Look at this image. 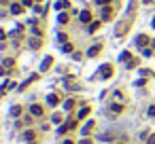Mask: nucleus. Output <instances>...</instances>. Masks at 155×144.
<instances>
[{"label": "nucleus", "mask_w": 155, "mask_h": 144, "mask_svg": "<svg viewBox=\"0 0 155 144\" xmlns=\"http://www.w3.org/2000/svg\"><path fill=\"white\" fill-rule=\"evenodd\" d=\"M58 21H60V23H68V15H66V13H60Z\"/></svg>", "instance_id": "9"}, {"label": "nucleus", "mask_w": 155, "mask_h": 144, "mask_svg": "<svg viewBox=\"0 0 155 144\" xmlns=\"http://www.w3.org/2000/svg\"><path fill=\"white\" fill-rule=\"evenodd\" d=\"M30 110H32L34 114H38V116L43 114V108H41V106H32V108H30Z\"/></svg>", "instance_id": "10"}, {"label": "nucleus", "mask_w": 155, "mask_h": 144, "mask_svg": "<svg viewBox=\"0 0 155 144\" xmlns=\"http://www.w3.org/2000/svg\"><path fill=\"white\" fill-rule=\"evenodd\" d=\"M136 44H138L140 49H144V47H147V44H149V38H147V36H144V34L136 36Z\"/></svg>", "instance_id": "2"}, {"label": "nucleus", "mask_w": 155, "mask_h": 144, "mask_svg": "<svg viewBox=\"0 0 155 144\" xmlns=\"http://www.w3.org/2000/svg\"><path fill=\"white\" fill-rule=\"evenodd\" d=\"M100 74H102V78H111V74H113V66H111V64H104L102 68H100Z\"/></svg>", "instance_id": "1"}, {"label": "nucleus", "mask_w": 155, "mask_h": 144, "mask_svg": "<svg viewBox=\"0 0 155 144\" xmlns=\"http://www.w3.org/2000/svg\"><path fill=\"white\" fill-rule=\"evenodd\" d=\"M62 51H64V53H70V51H72V44H68V42L62 44Z\"/></svg>", "instance_id": "11"}, {"label": "nucleus", "mask_w": 155, "mask_h": 144, "mask_svg": "<svg viewBox=\"0 0 155 144\" xmlns=\"http://www.w3.org/2000/svg\"><path fill=\"white\" fill-rule=\"evenodd\" d=\"M23 4H26V6H30V4H32V0H23Z\"/></svg>", "instance_id": "18"}, {"label": "nucleus", "mask_w": 155, "mask_h": 144, "mask_svg": "<svg viewBox=\"0 0 155 144\" xmlns=\"http://www.w3.org/2000/svg\"><path fill=\"white\" fill-rule=\"evenodd\" d=\"M149 144H155V136H151V138H149Z\"/></svg>", "instance_id": "19"}, {"label": "nucleus", "mask_w": 155, "mask_h": 144, "mask_svg": "<svg viewBox=\"0 0 155 144\" xmlns=\"http://www.w3.org/2000/svg\"><path fill=\"white\" fill-rule=\"evenodd\" d=\"M100 49H102V47H100V44H94V47H92V49L87 51V55H89V57H94V55H98V53H100Z\"/></svg>", "instance_id": "4"}, {"label": "nucleus", "mask_w": 155, "mask_h": 144, "mask_svg": "<svg viewBox=\"0 0 155 144\" xmlns=\"http://www.w3.org/2000/svg\"><path fill=\"white\" fill-rule=\"evenodd\" d=\"M2 38H4V32H2V30H0V40H2Z\"/></svg>", "instance_id": "20"}, {"label": "nucleus", "mask_w": 155, "mask_h": 144, "mask_svg": "<svg viewBox=\"0 0 155 144\" xmlns=\"http://www.w3.org/2000/svg\"><path fill=\"white\" fill-rule=\"evenodd\" d=\"M98 28H100V21H94L92 25H89V32H96Z\"/></svg>", "instance_id": "12"}, {"label": "nucleus", "mask_w": 155, "mask_h": 144, "mask_svg": "<svg viewBox=\"0 0 155 144\" xmlns=\"http://www.w3.org/2000/svg\"><path fill=\"white\" fill-rule=\"evenodd\" d=\"M111 11H113L111 6H104L102 8V17H104V19H111Z\"/></svg>", "instance_id": "8"}, {"label": "nucleus", "mask_w": 155, "mask_h": 144, "mask_svg": "<svg viewBox=\"0 0 155 144\" xmlns=\"http://www.w3.org/2000/svg\"><path fill=\"white\" fill-rule=\"evenodd\" d=\"M87 114H89V108H83V110L79 112V116H81V119H83V116H87Z\"/></svg>", "instance_id": "15"}, {"label": "nucleus", "mask_w": 155, "mask_h": 144, "mask_svg": "<svg viewBox=\"0 0 155 144\" xmlns=\"http://www.w3.org/2000/svg\"><path fill=\"white\" fill-rule=\"evenodd\" d=\"M81 21H83V23H89V21H92V15H89V11H81Z\"/></svg>", "instance_id": "3"}, {"label": "nucleus", "mask_w": 155, "mask_h": 144, "mask_svg": "<svg viewBox=\"0 0 155 144\" xmlns=\"http://www.w3.org/2000/svg\"><path fill=\"white\" fill-rule=\"evenodd\" d=\"M70 6V2H68V0H60V2L55 4V8H58V11H62V8H68Z\"/></svg>", "instance_id": "6"}, {"label": "nucleus", "mask_w": 155, "mask_h": 144, "mask_svg": "<svg viewBox=\"0 0 155 144\" xmlns=\"http://www.w3.org/2000/svg\"><path fill=\"white\" fill-rule=\"evenodd\" d=\"M153 25H155V19H153Z\"/></svg>", "instance_id": "21"}, {"label": "nucleus", "mask_w": 155, "mask_h": 144, "mask_svg": "<svg viewBox=\"0 0 155 144\" xmlns=\"http://www.w3.org/2000/svg\"><path fill=\"white\" fill-rule=\"evenodd\" d=\"M51 64H53V57H45V59H43V66H41V70H47Z\"/></svg>", "instance_id": "5"}, {"label": "nucleus", "mask_w": 155, "mask_h": 144, "mask_svg": "<svg viewBox=\"0 0 155 144\" xmlns=\"http://www.w3.org/2000/svg\"><path fill=\"white\" fill-rule=\"evenodd\" d=\"M142 53H144V55L149 57V55H153V49H147V47H144V49H142Z\"/></svg>", "instance_id": "16"}, {"label": "nucleus", "mask_w": 155, "mask_h": 144, "mask_svg": "<svg viewBox=\"0 0 155 144\" xmlns=\"http://www.w3.org/2000/svg\"><path fill=\"white\" fill-rule=\"evenodd\" d=\"M119 59H121V61H130V53H127V51H123Z\"/></svg>", "instance_id": "13"}, {"label": "nucleus", "mask_w": 155, "mask_h": 144, "mask_svg": "<svg viewBox=\"0 0 155 144\" xmlns=\"http://www.w3.org/2000/svg\"><path fill=\"white\" fill-rule=\"evenodd\" d=\"M98 4H102V6H108V2H111V0H96Z\"/></svg>", "instance_id": "17"}, {"label": "nucleus", "mask_w": 155, "mask_h": 144, "mask_svg": "<svg viewBox=\"0 0 155 144\" xmlns=\"http://www.w3.org/2000/svg\"><path fill=\"white\" fill-rule=\"evenodd\" d=\"M47 102H49V104H58V95H49Z\"/></svg>", "instance_id": "14"}, {"label": "nucleus", "mask_w": 155, "mask_h": 144, "mask_svg": "<svg viewBox=\"0 0 155 144\" xmlns=\"http://www.w3.org/2000/svg\"><path fill=\"white\" fill-rule=\"evenodd\" d=\"M11 13H13V15H19V13H23L21 4H13V6H11Z\"/></svg>", "instance_id": "7"}]
</instances>
